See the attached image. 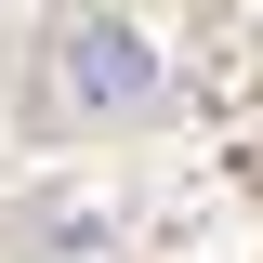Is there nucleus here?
<instances>
[{"label": "nucleus", "mask_w": 263, "mask_h": 263, "mask_svg": "<svg viewBox=\"0 0 263 263\" xmlns=\"http://www.w3.org/2000/svg\"><path fill=\"white\" fill-rule=\"evenodd\" d=\"M53 105H66V119H132V105H158V40L132 27V13H66Z\"/></svg>", "instance_id": "nucleus-1"}]
</instances>
